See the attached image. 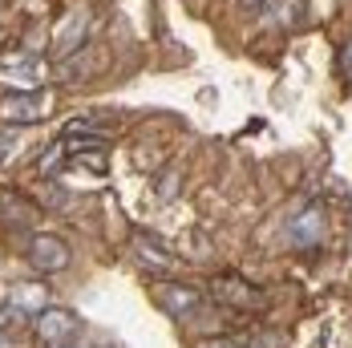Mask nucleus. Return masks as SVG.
Instances as JSON below:
<instances>
[{
    "label": "nucleus",
    "mask_w": 352,
    "mask_h": 348,
    "mask_svg": "<svg viewBox=\"0 0 352 348\" xmlns=\"http://www.w3.org/2000/svg\"><path fill=\"white\" fill-rule=\"evenodd\" d=\"M211 296L219 300V304L235 308V312H255V308L263 304L259 287H251V283H247V279H239V276H219L211 283Z\"/></svg>",
    "instance_id": "nucleus-1"
},
{
    "label": "nucleus",
    "mask_w": 352,
    "mask_h": 348,
    "mask_svg": "<svg viewBox=\"0 0 352 348\" xmlns=\"http://www.w3.org/2000/svg\"><path fill=\"white\" fill-rule=\"evenodd\" d=\"M36 336H41V340H45V345H69L73 336H77V328H81V324H77V316L73 312H65V308H45V312H36Z\"/></svg>",
    "instance_id": "nucleus-2"
},
{
    "label": "nucleus",
    "mask_w": 352,
    "mask_h": 348,
    "mask_svg": "<svg viewBox=\"0 0 352 348\" xmlns=\"http://www.w3.org/2000/svg\"><path fill=\"white\" fill-rule=\"evenodd\" d=\"M158 304L166 308L170 316H178V320H186L190 324V316L203 312V292H195V287H182V283H158Z\"/></svg>",
    "instance_id": "nucleus-3"
},
{
    "label": "nucleus",
    "mask_w": 352,
    "mask_h": 348,
    "mask_svg": "<svg viewBox=\"0 0 352 348\" xmlns=\"http://www.w3.org/2000/svg\"><path fill=\"white\" fill-rule=\"evenodd\" d=\"M29 263L36 272H61L69 263V247L61 243V235H33L29 239Z\"/></svg>",
    "instance_id": "nucleus-4"
},
{
    "label": "nucleus",
    "mask_w": 352,
    "mask_h": 348,
    "mask_svg": "<svg viewBox=\"0 0 352 348\" xmlns=\"http://www.w3.org/2000/svg\"><path fill=\"white\" fill-rule=\"evenodd\" d=\"M49 113V94H8L0 98V118L4 122H36Z\"/></svg>",
    "instance_id": "nucleus-5"
},
{
    "label": "nucleus",
    "mask_w": 352,
    "mask_h": 348,
    "mask_svg": "<svg viewBox=\"0 0 352 348\" xmlns=\"http://www.w3.org/2000/svg\"><path fill=\"white\" fill-rule=\"evenodd\" d=\"M320 227H324V219H320V210L316 207H308L292 227H287V243L292 247H312L320 243Z\"/></svg>",
    "instance_id": "nucleus-6"
},
{
    "label": "nucleus",
    "mask_w": 352,
    "mask_h": 348,
    "mask_svg": "<svg viewBox=\"0 0 352 348\" xmlns=\"http://www.w3.org/2000/svg\"><path fill=\"white\" fill-rule=\"evenodd\" d=\"M0 73L21 77V81H36L41 77V61L33 53H16V49H0Z\"/></svg>",
    "instance_id": "nucleus-7"
},
{
    "label": "nucleus",
    "mask_w": 352,
    "mask_h": 348,
    "mask_svg": "<svg viewBox=\"0 0 352 348\" xmlns=\"http://www.w3.org/2000/svg\"><path fill=\"white\" fill-rule=\"evenodd\" d=\"M8 304L16 312H45V287L41 283H16L8 292Z\"/></svg>",
    "instance_id": "nucleus-8"
},
{
    "label": "nucleus",
    "mask_w": 352,
    "mask_h": 348,
    "mask_svg": "<svg viewBox=\"0 0 352 348\" xmlns=\"http://www.w3.org/2000/svg\"><path fill=\"white\" fill-rule=\"evenodd\" d=\"M134 251H138L142 255V263H146V268H158V272H166V268H170V263H175V259H170V255H166V251H162V247H150L146 243V239H134Z\"/></svg>",
    "instance_id": "nucleus-9"
},
{
    "label": "nucleus",
    "mask_w": 352,
    "mask_h": 348,
    "mask_svg": "<svg viewBox=\"0 0 352 348\" xmlns=\"http://www.w3.org/2000/svg\"><path fill=\"white\" fill-rule=\"evenodd\" d=\"M199 348H243V340H203Z\"/></svg>",
    "instance_id": "nucleus-10"
},
{
    "label": "nucleus",
    "mask_w": 352,
    "mask_h": 348,
    "mask_svg": "<svg viewBox=\"0 0 352 348\" xmlns=\"http://www.w3.org/2000/svg\"><path fill=\"white\" fill-rule=\"evenodd\" d=\"M344 77H349V85H352V41L344 45Z\"/></svg>",
    "instance_id": "nucleus-11"
},
{
    "label": "nucleus",
    "mask_w": 352,
    "mask_h": 348,
    "mask_svg": "<svg viewBox=\"0 0 352 348\" xmlns=\"http://www.w3.org/2000/svg\"><path fill=\"white\" fill-rule=\"evenodd\" d=\"M247 8H263V4H267V0H243Z\"/></svg>",
    "instance_id": "nucleus-12"
},
{
    "label": "nucleus",
    "mask_w": 352,
    "mask_h": 348,
    "mask_svg": "<svg viewBox=\"0 0 352 348\" xmlns=\"http://www.w3.org/2000/svg\"><path fill=\"white\" fill-rule=\"evenodd\" d=\"M57 348H65V345H57Z\"/></svg>",
    "instance_id": "nucleus-13"
}]
</instances>
